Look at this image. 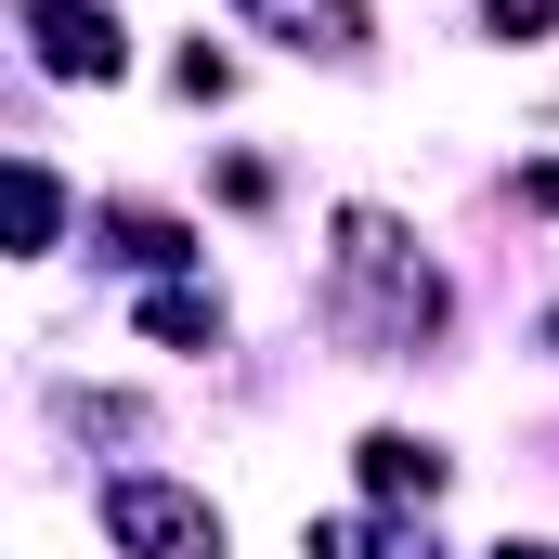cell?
I'll return each mask as SVG.
<instances>
[{
	"instance_id": "1",
	"label": "cell",
	"mask_w": 559,
	"mask_h": 559,
	"mask_svg": "<svg viewBox=\"0 0 559 559\" xmlns=\"http://www.w3.org/2000/svg\"><path fill=\"white\" fill-rule=\"evenodd\" d=\"M325 299H338V325L365 352H429L442 338V274H429V248L391 209H338L325 222Z\"/></svg>"
},
{
	"instance_id": "2",
	"label": "cell",
	"mask_w": 559,
	"mask_h": 559,
	"mask_svg": "<svg viewBox=\"0 0 559 559\" xmlns=\"http://www.w3.org/2000/svg\"><path fill=\"white\" fill-rule=\"evenodd\" d=\"M105 534H118V559H222V508L131 468V481H105Z\"/></svg>"
},
{
	"instance_id": "3",
	"label": "cell",
	"mask_w": 559,
	"mask_h": 559,
	"mask_svg": "<svg viewBox=\"0 0 559 559\" xmlns=\"http://www.w3.org/2000/svg\"><path fill=\"white\" fill-rule=\"evenodd\" d=\"M26 52H39V79H118L131 66V26L105 0H26Z\"/></svg>"
},
{
	"instance_id": "4",
	"label": "cell",
	"mask_w": 559,
	"mask_h": 559,
	"mask_svg": "<svg viewBox=\"0 0 559 559\" xmlns=\"http://www.w3.org/2000/svg\"><path fill=\"white\" fill-rule=\"evenodd\" d=\"M261 39H286V52H325V66H352L365 39H378V13L365 0H235Z\"/></svg>"
},
{
	"instance_id": "5",
	"label": "cell",
	"mask_w": 559,
	"mask_h": 559,
	"mask_svg": "<svg viewBox=\"0 0 559 559\" xmlns=\"http://www.w3.org/2000/svg\"><path fill=\"white\" fill-rule=\"evenodd\" d=\"M352 455H365V495L378 508H429L442 495V442H417V429H365Z\"/></svg>"
},
{
	"instance_id": "6",
	"label": "cell",
	"mask_w": 559,
	"mask_h": 559,
	"mask_svg": "<svg viewBox=\"0 0 559 559\" xmlns=\"http://www.w3.org/2000/svg\"><path fill=\"white\" fill-rule=\"evenodd\" d=\"M312 559H442V547H429V521H391V508H338V521H312Z\"/></svg>"
},
{
	"instance_id": "7",
	"label": "cell",
	"mask_w": 559,
	"mask_h": 559,
	"mask_svg": "<svg viewBox=\"0 0 559 559\" xmlns=\"http://www.w3.org/2000/svg\"><path fill=\"white\" fill-rule=\"evenodd\" d=\"M0 222H13V248L39 261V248H52V222H66V182H52L39 156H13V182H0Z\"/></svg>"
},
{
	"instance_id": "8",
	"label": "cell",
	"mask_w": 559,
	"mask_h": 559,
	"mask_svg": "<svg viewBox=\"0 0 559 559\" xmlns=\"http://www.w3.org/2000/svg\"><path fill=\"white\" fill-rule=\"evenodd\" d=\"M143 338H169V352H222V299H209V286H156V299H143Z\"/></svg>"
},
{
	"instance_id": "9",
	"label": "cell",
	"mask_w": 559,
	"mask_h": 559,
	"mask_svg": "<svg viewBox=\"0 0 559 559\" xmlns=\"http://www.w3.org/2000/svg\"><path fill=\"white\" fill-rule=\"evenodd\" d=\"M105 248H118V261H143V274H169V261H182L195 235H182L169 209H105Z\"/></svg>"
},
{
	"instance_id": "10",
	"label": "cell",
	"mask_w": 559,
	"mask_h": 559,
	"mask_svg": "<svg viewBox=\"0 0 559 559\" xmlns=\"http://www.w3.org/2000/svg\"><path fill=\"white\" fill-rule=\"evenodd\" d=\"M481 13H495V39H547L559 26V0H481Z\"/></svg>"
},
{
	"instance_id": "11",
	"label": "cell",
	"mask_w": 559,
	"mask_h": 559,
	"mask_svg": "<svg viewBox=\"0 0 559 559\" xmlns=\"http://www.w3.org/2000/svg\"><path fill=\"white\" fill-rule=\"evenodd\" d=\"M521 195H534V209L559 222V156H534V169H521Z\"/></svg>"
},
{
	"instance_id": "12",
	"label": "cell",
	"mask_w": 559,
	"mask_h": 559,
	"mask_svg": "<svg viewBox=\"0 0 559 559\" xmlns=\"http://www.w3.org/2000/svg\"><path fill=\"white\" fill-rule=\"evenodd\" d=\"M495 559H559V547H495Z\"/></svg>"
},
{
	"instance_id": "13",
	"label": "cell",
	"mask_w": 559,
	"mask_h": 559,
	"mask_svg": "<svg viewBox=\"0 0 559 559\" xmlns=\"http://www.w3.org/2000/svg\"><path fill=\"white\" fill-rule=\"evenodd\" d=\"M547 338H559V312H547Z\"/></svg>"
}]
</instances>
